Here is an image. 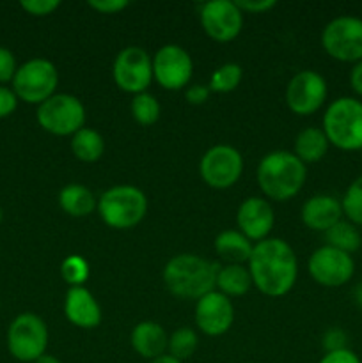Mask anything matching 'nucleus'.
Returning <instances> with one entry per match:
<instances>
[{"mask_svg": "<svg viewBox=\"0 0 362 363\" xmlns=\"http://www.w3.org/2000/svg\"><path fill=\"white\" fill-rule=\"evenodd\" d=\"M252 284L263 294L284 296L293 289L298 277V262L293 248L279 238L258 241L248 259Z\"/></svg>", "mask_w": 362, "mask_h": 363, "instance_id": "1", "label": "nucleus"}, {"mask_svg": "<svg viewBox=\"0 0 362 363\" xmlns=\"http://www.w3.org/2000/svg\"><path fill=\"white\" fill-rule=\"evenodd\" d=\"M220 266L194 254L174 255L163 268V284L170 294L183 300H199L215 291Z\"/></svg>", "mask_w": 362, "mask_h": 363, "instance_id": "2", "label": "nucleus"}, {"mask_svg": "<svg viewBox=\"0 0 362 363\" xmlns=\"http://www.w3.org/2000/svg\"><path fill=\"white\" fill-rule=\"evenodd\" d=\"M307 179L305 163L290 151H272L258 165V183L263 194L273 201H290Z\"/></svg>", "mask_w": 362, "mask_h": 363, "instance_id": "3", "label": "nucleus"}, {"mask_svg": "<svg viewBox=\"0 0 362 363\" xmlns=\"http://www.w3.org/2000/svg\"><path fill=\"white\" fill-rule=\"evenodd\" d=\"M323 131L329 144L343 151L362 149V101L355 98H337L327 106Z\"/></svg>", "mask_w": 362, "mask_h": 363, "instance_id": "4", "label": "nucleus"}, {"mask_svg": "<svg viewBox=\"0 0 362 363\" xmlns=\"http://www.w3.org/2000/svg\"><path fill=\"white\" fill-rule=\"evenodd\" d=\"M98 213L112 229H131L138 225L148 213V199L137 186L117 184L103 191L98 201Z\"/></svg>", "mask_w": 362, "mask_h": 363, "instance_id": "5", "label": "nucleus"}, {"mask_svg": "<svg viewBox=\"0 0 362 363\" xmlns=\"http://www.w3.org/2000/svg\"><path fill=\"white\" fill-rule=\"evenodd\" d=\"M57 84H59V73L55 64L43 57H35L18 67L13 78V91L18 99H23L25 103L32 105H41L55 94Z\"/></svg>", "mask_w": 362, "mask_h": 363, "instance_id": "6", "label": "nucleus"}, {"mask_svg": "<svg viewBox=\"0 0 362 363\" xmlns=\"http://www.w3.org/2000/svg\"><path fill=\"white\" fill-rule=\"evenodd\" d=\"M48 328L39 315L25 312L14 318L7 330V350L18 362L34 363L46 353Z\"/></svg>", "mask_w": 362, "mask_h": 363, "instance_id": "7", "label": "nucleus"}, {"mask_svg": "<svg viewBox=\"0 0 362 363\" xmlns=\"http://www.w3.org/2000/svg\"><path fill=\"white\" fill-rule=\"evenodd\" d=\"M35 117L45 131L57 137H67L84 128L85 108L77 96L53 94L38 106Z\"/></svg>", "mask_w": 362, "mask_h": 363, "instance_id": "8", "label": "nucleus"}, {"mask_svg": "<svg viewBox=\"0 0 362 363\" xmlns=\"http://www.w3.org/2000/svg\"><path fill=\"white\" fill-rule=\"evenodd\" d=\"M322 45L332 59L341 62L362 60V20L357 16H337L325 25Z\"/></svg>", "mask_w": 362, "mask_h": 363, "instance_id": "9", "label": "nucleus"}, {"mask_svg": "<svg viewBox=\"0 0 362 363\" xmlns=\"http://www.w3.org/2000/svg\"><path fill=\"white\" fill-rule=\"evenodd\" d=\"M201 177L208 186L226 190L238 183L243 172V158L233 145L219 144L209 147L199 163Z\"/></svg>", "mask_w": 362, "mask_h": 363, "instance_id": "10", "label": "nucleus"}, {"mask_svg": "<svg viewBox=\"0 0 362 363\" xmlns=\"http://www.w3.org/2000/svg\"><path fill=\"white\" fill-rule=\"evenodd\" d=\"M112 73L121 91L130 92V94L146 92L153 82L151 55L144 48L128 46L117 53Z\"/></svg>", "mask_w": 362, "mask_h": 363, "instance_id": "11", "label": "nucleus"}, {"mask_svg": "<svg viewBox=\"0 0 362 363\" xmlns=\"http://www.w3.org/2000/svg\"><path fill=\"white\" fill-rule=\"evenodd\" d=\"M194 74V62L185 48L165 45L153 57V78L167 91H180Z\"/></svg>", "mask_w": 362, "mask_h": 363, "instance_id": "12", "label": "nucleus"}, {"mask_svg": "<svg viewBox=\"0 0 362 363\" xmlns=\"http://www.w3.org/2000/svg\"><path fill=\"white\" fill-rule=\"evenodd\" d=\"M327 99V82L318 71H298L286 87V103L297 116L318 112Z\"/></svg>", "mask_w": 362, "mask_h": 363, "instance_id": "13", "label": "nucleus"}, {"mask_svg": "<svg viewBox=\"0 0 362 363\" xmlns=\"http://www.w3.org/2000/svg\"><path fill=\"white\" fill-rule=\"evenodd\" d=\"M309 273L319 286L341 287L353 277L355 262L350 254L323 245L309 257Z\"/></svg>", "mask_w": 362, "mask_h": 363, "instance_id": "14", "label": "nucleus"}, {"mask_svg": "<svg viewBox=\"0 0 362 363\" xmlns=\"http://www.w3.org/2000/svg\"><path fill=\"white\" fill-rule=\"evenodd\" d=\"M201 25L206 34L215 41H233L241 30L243 13L233 0H212L202 4Z\"/></svg>", "mask_w": 362, "mask_h": 363, "instance_id": "15", "label": "nucleus"}, {"mask_svg": "<svg viewBox=\"0 0 362 363\" xmlns=\"http://www.w3.org/2000/svg\"><path fill=\"white\" fill-rule=\"evenodd\" d=\"M234 307L226 294L219 291L204 294L195 305V325L202 333L219 337L233 326Z\"/></svg>", "mask_w": 362, "mask_h": 363, "instance_id": "16", "label": "nucleus"}, {"mask_svg": "<svg viewBox=\"0 0 362 363\" xmlns=\"http://www.w3.org/2000/svg\"><path fill=\"white\" fill-rule=\"evenodd\" d=\"M273 209L268 201L261 197H248L240 204L236 213V223L240 233L245 234L251 241H263L272 233Z\"/></svg>", "mask_w": 362, "mask_h": 363, "instance_id": "17", "label": "nucleus"}, {"mask_svg": "<svg viewBox=\"0 0 362 363\" xmlns=\"http://www.w3.org/2000/svg\"><path fill=\"white\" fill-rule=\"evenodd\" d=\"M64 314L67 321L84 330H92L102 323V307L84 286L70 287L64 300Z\"/></svg>", "mask_w": 362, "mask_h": 363, "instance_id": "18", "label": "nucleus"}, {"mask_svg": "<svg viewBox=\"0 0 362 363\" xmlns=\"http://www.w3.org/2000/svg\"><path fill=\"white\" fill-rule=\"evenodd\" d=\"M341 220H343V206L334 195H314L302 206V222L312 230L327 233Z\"/></svg>", "mask_w": 362, "mask_h": 363, "instance_id": "19", "label": "nucleus"}, {"mask_svg": "<svg viewBox=\"0 0 362 363\" xmlns=\"http://www.w3.org/2000/svg\"><path fill=\"white\" fill-rule=\"evenodd\" d=\"M131 347L135 353L141 354L142 358H148L149 362L165 354L169 347V337L165 330L153 321H142L131 332Z\"/></svg>", "mask_w": 362, "mask_h": 363, "instance_id": "20", "label": "nucleus"}, {"mask_svg": "<svg viewBox=\"0 0 362 363\" xmlns=\"http://www.w3.org/2000/svg\"><path fill=\"white\" fill-rule=\"evenodd\" d=\"M252 241L240 230H222L215 240V250L229 264H243L252 255Z\"/></svg>", "mask_w": 362, "mask_h": 363, "instance_id": "21", "label": "nucleus"}, {"mask_svg": "<svg viewBox=\"0 0 362 363\" xmlns=\"http://www.w3.org/2000/svg\"><path fill=\"white\" fill-rule=\"evenodd\" d=\"M329 138L322 128H304L295 138V156L302 163H316L329 151Z\"/></svg>", "mask_w": 362, "mask_h": 363, "instance_id": "22", "label": "nucleus"}, {"mask_svg": "<svg viewBox=\"0 0 362 363\" xmlns=\"http://www.w3.org/2000/svg\"><path fill=\"white\" fill-rule=\"evenodd\" d=\"M59 204L64 213L71 216H89L98 208L94 194L84 184H67L60 190Z\"/></svg>", "mask_w": 362, "mask_h": 363, "instance_id": "23", "label": "nucleus"}, {"mask_svg": "<svg viewBox=\"0 0 362 363\" xmlns=\"http://www.w3.org/2000/svg\"><path fill=\"white\" fill-rule=\"evenodd\" d=\"M215 287L219 293L229 296H243L252 287V277L243 264L220 266L216 273Z\"/></svg>", "mask_w": 362, "mask_h": 363, "instance_id": "24", "label": "nucleus"}, {"mask_svg": "<svg viewBox=\"0 0 362 363\" xmlns=\"http://www.w3.org/2000/svg\"><path fill=\"white\" fill-rule=\"evenodd\" d=\"M71 151L80 162H98L105 151V140L102 135L91 128H82L71 138Z\"/></svg>", "mask_w": 362, "mask_h": 363, "instance_id": "25", "label": "nucleus"}, {"mask_svg": "<svg viewBox=\"0 0 362 363\" xmlns=\"http://www.w3.org/2000/svg\"><path fill=\"white\" fill-rule=\"evenodd\" d=\"M325 240L329 247L337 248V250L350 255L357 252L362 245V236L358 233L357 225H353L348 220H341L336 225L330 227L325 233Z\"/></svg>", "mask_w": 362, "mask_h": 363, "instance_id": "26", "label": "nucleus"}, {"mask_svg": "<svg viewBox=\"0 0 362 363\" xmlns=\"http://www.w3.org/2000/svg\"><path fill=\"white\" fill-rule=\"evenodd\" d=\"M160 112V103L149 92H141V94H135L131 99V116L137 123L149 126V124H155L158 121Z\"/></svg>", "mask_w": 362, "mask_h": 363, "instance_id": "27", "label": "nucleus"}, {"mask_svg": "<svg viewBox=\"0 0 362 363\" xmlns=\"http://www.w3.org/2000/svg\"><path fill=\"white\" fill-rule=\"evenodd\" d=\"M241 67L236 62H226L213 71L209 78V91L213 92H231L240 85Z\"/></svg>", "mask_w": 362, "mask_h": 363, "instance_id": "28", "label": "nucleus"}, {"mask_svg": "<svg viewBox=\"0 0 362 363\" xmlns=\"http://www.w3.org/2000/svg\"><path fill=\"white\" fill-rule=\"evenodd\" d=\"M197 333L192 328H177L172 335L169 337V354L177 358V360H187L197 350Z\"/></svg>", "mask_w": 362, "mask_h": 363, "instance_id": "29", "label": "nucleus"}, {"mask_svg": "<svg viewBox=\"0 0 362 363\" xmlns=\"http://www.w3.org/2000/svg\"><path fill=\"white\" fill-rule=\"evenodd\" d=\"M341 206H343V215L346 216L348 222L362 227V176L357 177L348 186V190L344 191L343 201H341Z\"/></svg>", "mask_w": 362, "mask_h": 363, "instance_id": "30", "label": "nucleus"}, {"mask_svg": "<svg viewBox=\"0 0 362 363\" xmlns=\"http://www.w3.org/2000/svg\"><path fill=\"white\" fill-rule=\"evenodd\" d=\"M60 275L71 287L84 286L89 279V264L80 255H70L60 264Z\"/></svg>", "mask_w": 362, "mask_h": 363, "instance_id": "31", "label": "nucleus"}, {"mask_svg": "<svg viewBox=\"0 0 362 363\" xmlns=\"http://www.w3.org/2000/svg\"><path fill=\"white\" fill-rule=\"evenodd\" d=\"M16 71H18V66H16V59H14V53L11 52L9 48L0 46V84L13 82Z\"/></svg>", "mask_w": 362, "mask_h": 363, "instance_id": "32", "label": "nucleus"}, {"mask_svg": "<svg viewBox=\"0 0 362 363\" xmlns=\"http://www.w3.org/2000/svg\"><path fill=\"white\" fill-rule=\"evenodd\" d=\"M20 6L32 16H46L60 6L59 0H23Z\"/></svg>", "mask_w": 362, "mask_h": 363, "instance_id": "33", "label": "nucleus"}, {"mask_svg": "<svg viewBox=\"0 0 362 363\" xmlns=\"http://www.w3.org/2000/svg\"><path fill=\"white\" fill-rule=\"evenodd\" d=\"M346 342H348V337L341 328L327 330L325 335H323V339H322V344H323V347L327 350V353L346 350Z\"/></svg>", "mask_w": 362, "mask_h": 363, "instance_id": "34", "label": "nucleus"}, {"mask_svg": "<svg viewBox=\"0 0 362 363\" xmlns=\"http://www.w3.org/2000/svg\"><path fill=\"white\" fill-rule=\"evenodd\" d=\"M18 106V96L14 94L13 89L0 85V119L9 117L11 113L16 110Z\"/></svg>", "mask_w": 362, "mask_h": 363, "instance_id": "35", "label": "nucleus"}, {"mask_svg": "<svg viewBox=\"0 0 362 363\" xmlns=\"http://www.w3.org/2000/svg\"><path fill=\"white\" fill-rule=\"evenodd\" d=\"M238 6V9L243 13V11H247V13H265V11L272 9V7H275V0H236L234 2Z\"/></svg>", "mask_w": 362, "mask_h": 363, "instance_id": "36", "label": "nucleus"}, {"mask_svg": "<svg viewBox=\"0 0 362 363\" xmlns=\"http://www.w3.org/2000/svg\"><path fill=\"white\" fill-rule=\"evenodd\" d=\"M89 6L103 14H114L117 13V11L124 9V7L128 6V2L126 0H91Z\"/></svg>", "mask_w": 362, "mask_h": 363, "instance_id": "37", "label": "nucleus"}, {"mask_svg": "<svg viewBox=\"0 0 362 363\" xmlns=\"http://www.w3.org/2000/svg\"><path fill=\"white\" fill-rule=\"evenodd\" d=\"M318 363H361L357 354L351 350H341V351H332V353H327Z\"/></svg>", "mask_w": 362, "mask_h": 363, "instance_id": "38", "label": "nucleus"}, {"mask_svg": "<svg viewBox=\"0 0 362 363\" xmlns=\"http://www.w3.org/2000/svg\"><path fill=\"white\" fill-rule=\"evenodd\" d=\"M209 87L208 85H202V84H195V85H190V87L187 89V99L188 103H192V105H202V103L208 99L209 96Z\"/></svg>", "mask_w": 362, "mask_h": 363, "instance_id": "39", "label": "nucleus"}, {"mask_svg": "<svg viewBox=\"0 0 362 363\" xmlns=\"http://www.w3.org/2000/svg\"><path fill=\"white\" fill-rule=\"evenodd\" d=\"M350 84L351 89H353L358 96H362V60H358V62L351 67Z\"/></svg>", "mask_w": 362, "mask_h": 363, "instance_id": "40", "label": "nucleus"}, {"mask_svg": "<svg viewBox=\"0 0 362 363\" xmlns=\"http://www.w3.org/2000/svg\"><path fill=\"white\" fill-rule=\"evenodd\" d=\"M149 363H183L181 360H177V358L170 357V354H162V357L155 358V360H151Z\"/></svg>", "mask_w": 362, "mask_h": 363, "instance_id": "41", "label": "nucleus"}, {"mask_svg": "<svg viewBox=\"0 0 362 363\" xmlns=\"http://www.w3.org/2000/svg\"><path fill=\"white\" fill-rule=\"evenodd\" d=\"M34 363H60L59 358H55L53 354H43V357H39L38 360H35Z\"/></svg>", "mask_w": 362, "mask_h": 363, "instance_id": "42", "label": "nucleus"}, {"mask_svg": "<svg viewBox=\"0 0 362 363\" xmlns=\"http://www.w3.org/2000/svg\"><path fill=\"white\" fill-rule=\"evenodd\" d=\"M355 301H357L358 307L362 308V282L358 284L357 289H355Z\"/></svg>", "mask_w": 362, "mask_h": 363, "instance_id": "43", "label": "nucleus"}, {"mask_svg": "<svg viewBox=\"0 0 362 363\" xmlns=\"http://www.w3.org/2000/svg\"><path fill=\"white\" fill-rule=\"evenodd\" d=\"M2 218H4V213H2V209H0V222H2Z\"/></svg>", "mask_w": 362, "mask_h": 363, "instance_id": "44", "label": "nucleus"}]
</instances>
